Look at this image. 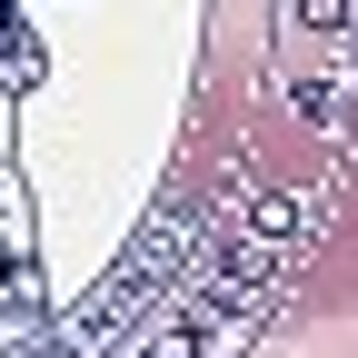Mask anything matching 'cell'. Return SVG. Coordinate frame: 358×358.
Segmentation results:
<instances>
[{
	"instance_id": "1",
	"label": "cell",
	"mask_w": 358,
	"mask_h": 358,
	"mask_svg": "<svg viewBox=\"0 0 358 358\" xmlns=\"http://www.w3.org/2000/svg\"><path fill=\"white\" fill-rule=\"evenodd\" d=\"M229 299L268 329L358 319V0H259Z\"/></svg>"
}]
</instances>
